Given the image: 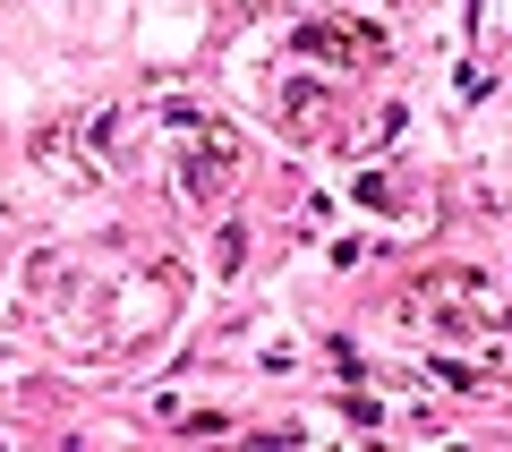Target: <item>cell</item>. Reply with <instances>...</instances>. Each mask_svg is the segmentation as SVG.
I'll return each mask as SVG.
<instances>
[{"instance_id":"cell-1","label":"cell","mask_w":512,"mask_h":452,"mask_svg":"<svg viewBox=\"0 0 512 452\" xmlns=\"http://www.w3.org/2000/svg\"><path fill=\"white\" fill-rule=\"evenodd\" d=\"M231 180H239V137L231 128H205V137L180 145V197L188 205H222Z\"/></svg>"},{"instance_id":"cell-2","label":"cell","mask_w":512,"mask_h":452,"mask_svg":"<svg viewBox=\"0 0 512 452\" xmlns=\"http://www.w3.org/2000/svg\"><path fill=\"white\" fill-rule=\"evenodd\" d=\"M282 128H291V137H316V128H325V94L291 86V94H282Z\"/></svg>"}]
</instances>
